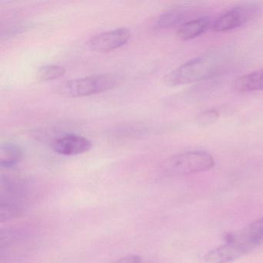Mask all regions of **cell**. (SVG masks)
Instances as JSON below:
<instances>
[{"instance_id":"cell-1","label":"cell","mask_w":263,"mask_h":263,"mask_svg":"<svg viewBox=\"0 0 263 263\" xmlns=\"http://www.w3.org/2000/svg\"><path fill=\"white\" fill-rule=\"evenodd\" d=\"M227 63L226 57L221 53L197 57L169 72L163 81L168 87H177L204 81L218 74Z\"/></svg>"},{"instance_id":"cell-2","label":"cell","mask_w":263,"mask_h":263,"mask_svg":"<svg viewBox=\"0 0 263 263\" xmlns=\"http://www.w3.org/2000/svg\"><path fill=\"white\" fill-rule=\"evenodd\" d=\"M117 73H101L70 80L58 86L57 95L64 98H81L108 91L121 84Z\"/></svg>"},{"instance_id":"cell-3","label":"cell","mask_w":263,"mask_h":263,"mask_svg":"<svg viewBox=\"0 0 263 263\" xmlns=\"http://www.w3.org/2000/svg\"><path fill=\"white\" fill-rule=\"evenodd\" d=\"M215 158L204 151H192L178 154L169 158L164 172L173 175H187L210 170L215 166Z\"/></svg>"},{"instance_id":"cell-4","label":"cell","mask_w":263,"mask_h":263,"mask_svg":"<svg viewBox=\"0 0 263 263\" xmlns=\"http://www.w3.org/2000/svg\"><path fill=\"white\" fill-rule=\"evenodd\" d=\"M259 9L255 6H240L220 15L213 24L212 29L216 33H224L239 28L247 24L259 13Z\"/></svg>"},{"instance_id":"cell-5","label":"cell","mask_w":263,"mask_h":263,"mask_svg":"<svg viewBox=\"0 0 263 263\" xmlns=\"http://www.w3.org/2000/svg\"><path fill=\"white\" fill-rule=\"evenodd\" d=\"M130 37L132 33L130 30L121 27L91 36L87 41V46L93 51L107 53L125 45Z\"/></svg>"},{"instance_id":"cell-6","label":"cell","mask_w":263,"mask_h":263,"mask_svg":"<svg viewBox=\"0 0 263 263\" xmlns=\"http://www.w3.org/2000/svg\"><path fill=\"white\" fill-rule=\"evenodd\" d=\"M228 240L232 241L243 255H246L263 242V218L255 220L231 235Z\"/></svg>"},{"instance_id":"cell-7","label":"cell","mask_w":263,"mask_h":263,"mask_svg":"<svg viewBox=\"0 0 263 263\" xmlns=\"http://www.w3.org/2000/svg\"><path fill=\"white\" fill-rule=\"evenodd\" d=\"M92 148V143L85 137L78 135H66L55 140L52 149L56 153L65 156L81 155Z\"/></svg>"},{"instance_id":"cell-8","label":"cell","mask_w":263,"mask_h":263,"mask_svg":"<svg viewBox=\"0 0 263 263\" xmlns=\"http://www.w3.org/2000/svg\"><path fill=\"white\" fill-rule=\"evenodd\" d=\"M191 10L184 7H178L172 9L165 13H162L155 23V28L158 30L178 27L190 21Z\"/></svg>"},{"instance_id":"cell-9","label":"cell","mask_w":263,"mask_h":263,"mask_svg":"<svg viewBox=\"0 0 263 263\" xmlns=\"http://www.w3.org/2000/svg\"><path fill=\"white\" fill-rule=\"evenodd\" d=\"M210 27L212 23L207 17H198L190 20L178 28L177 34L183 41L195 39L205 33Z\"/></svg>"},{"instance_id":"cell-10","label":"cell","mask_w":263,"mask_h":263,"mask_svg":"<svg viewBox=\"0 0 263 263\" xmlns=\"http://www.w3.org/2000/svg\"><path fill=\"white\" fill-rule=\"evenodd\" d=\"M232 87L235 91L241 93L263 91V69L236 78Z\"/></svg>"},{"instance_id":"cell-11","label":"cell","mask_w":263,"mask_h":263,"mask_svg":"<svg viewBox=\"0 0 263 263\" xmlns=\"http://www.w3.org/2000/svg\"><path fill=\"white\" fill-rule=\"evenodd\" d=\"M24 157V152L18 144L6 143L0 148V165L4 168H12L17 165Z\"/></svg>"},{"instance_id":"cell-12","label":"cell","mask_w":263,"mask_h":263,"mask_svg":"<svg viewBox=\"0 0 263 263\" xmlns=\"http://www.w3.org/2000/svg\"><path fill=\"white\" fill-rule=\"evenodd\" d=\"M65 73V67L61 65L52 64V65H47L41 67L36 73V78L38 81L46 82V81L58 79V78L64 76Z\"/></svg>"},{"instance_id":"cell-13","label":"cell","mask_w":263,"mask_h":263,"mask_svg":"<svg viewBox=\"0 0 263 263\" xmlns=\"http://www.w3.org/2000/svg\"><path fill=\"white\" fill-rule=\"evenodd\" d=\"M218 118L219 112L215 109H210L198 114L196 117V122L201 127H208L215 124Z\"/></svg>"},{"instance_id":"cell-14","label":"cell","mask_w":263,"mask_h":263,"mask_svg":"<svg viewBox=\"0 0 263 263\" xmlns=\"http://www.w3.org/2000/svg\"><path fill=\"white\" fill-rule=\"evenodd\" d=\"M113 263H142V258L138 255H130L120 258Z\"/></svg>"}]
</instances>
